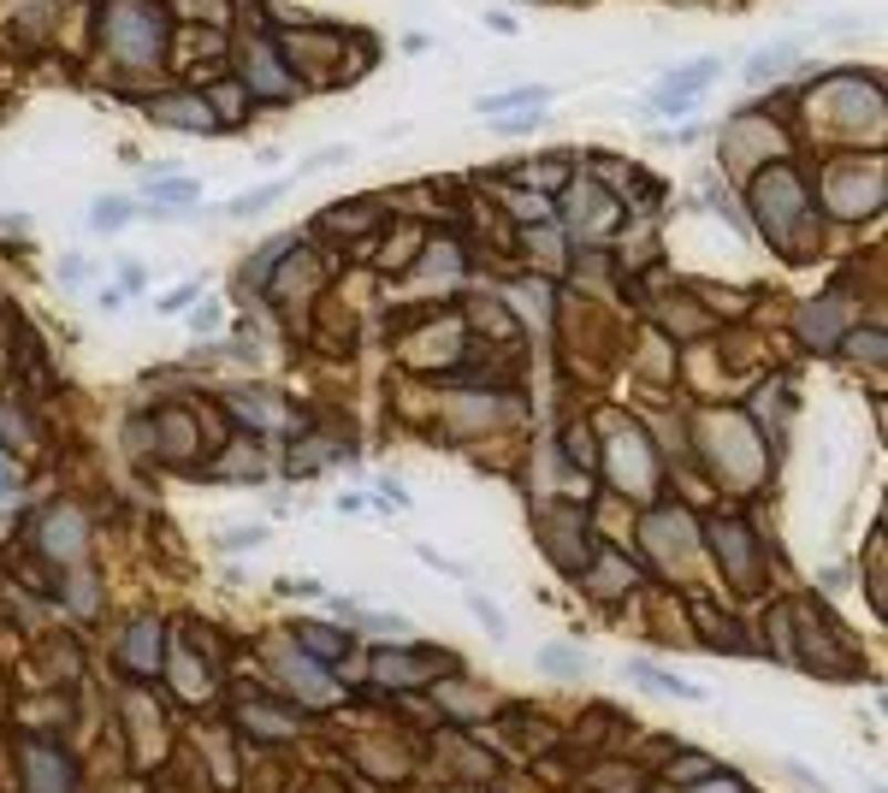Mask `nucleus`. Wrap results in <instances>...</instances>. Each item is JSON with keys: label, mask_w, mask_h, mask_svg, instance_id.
<instances>
[{"label": "nucleus", "mask_w": 888, "mask_h": 793, "mask_svg": "<svg viewBox=\"0 0 888 793\" xmlns=\"http://www.w3.org/2000/svg\"><path fill=\"white\" fill-rule=\"evenodd\" d=\"M279 189H285V184H261L255 196H237V202H231V214H237V219H244V214H255L261 202H272V196H279Z\"/></svg>", "instance_id": "10"}, {"label": "nucleus", "mask_w": 888, "mask_h": 793, "mask_svg": "<svg viewBox=\"0 0 888 793\" xmlns=\"http://www.w3.org/2000/svg\"><path fill=\"white\" fill-rule=\"evenodd\" d=\"M101 42L118 72H155L166 54V12L155 0H107L101 7Z\"/></svg>", "instance_id": "1"}, {"label": "nucleus", "mask_w": 888, "mask_h": 793, "mask_svg": "<svg viewBox=\"0 0 888 793\" xmlns=\"http://www.w3.org/2000/svg\"><path fill=\"white\" fill-rule=\"evenodd\" d=\"M190 297H196V285H178V290H173V297H166L161 308H166V315H178V308H184V302H190Z\"/></svg>", "instance_id": "12"}, {"label": "nucleus", "mask_w": 888, "mask_h": 793, "mask_svg": "<svg viewBox=\"0 0 888 793\" xmlns=\"http://www.w3.org/2000/svg\"><path fill=\"white\" fill-rule=\"evenodd\" d=\"M753 202H758V219H764V231H771L776 244H788V226L799 219V208H806V196H799L794 172H788V166H771V172H764V178H758Z\"/></svg>", "instance_id": "2"}, {"label": "nucleus", "mask_w": 888, "mask_h": 793, "mask_svg": "<svg viewBox=\"0 0 888 793\" xmlns=\"http://www.w3.org/2000/svg\"><path fill=\"white\" fill-rule=\"evenodd\" d=\"M711 78H716V60H693L688 72H675V78H663V83H658V107H675V113H681L699 90H705Z\"/></svg>", "instance_id": "6"}, {"label": "nucleus", "mask_w": 888, "mask_h": 793, "mask_svg": "<svg viewBox=\"0 0 888 793\" xmlns=\"http://www.w3.org/2000/svg\"><path fill=\"white\" fill-rule=\"evenodd\" d=\"M877 196H882V172L870 166V178H865V166L859 161H847V166H835L829 172V202L841 214H865V208H877Z\"/></svg>", "instance_id": "3"}, {"label": "nucleus", "mask_w": 888, "mask_h": 793, "mask_svg": "<svg viewBox=\"0 0 888 793\" xmlns=\"http://www.w3.org/2000/svg\"><path fill=\"white\" fill-rule=\"evenodd\" d=\"M468 605H474V616H481V622H486L492 634H504V616H498V610H492V605H486V598H468Z\"/></svg>", "instance_id": "11"}, {"label": "nucleus", "mask_w": 888, "mask_h": 793, "mask_svg": "<svg viewBox=\"0 0 888 793\" xmlns=\"http://www.w3.org/2000/svg\"><path fill=\"white\" fill-rule=\"evenodd\" d=\"M244 90H249V95H267V101H285L290 90H297V78L279 72V60H272L267 42H249V48H244Z\"/></svg>", "instance_id": "4"}, {"label": "nucleus", "mask_w": 888, "mask_h": 793, "mask_svg": "<svg viewBox=\"0 0 888 793\" xmlns=\"http://www.w3.org/2000/svg\"><path fill=\"white\" fill-rule=\"evenodd\" d=\"M90 219H95L101 231H118V226L131 219V208H125V202H95V214H90Z\"/></svg>", "instance_id": "8"}, {"label": "nucleus", "mask_w": 888, "mask_h": 793, "mask_svg": "<svg viewBox=\"0 0 888 793\" xmlns=\"http://www.w3.org/2000/svg\"><path fill=\"white\" fill-rule=\"evenodd\" d=\"M12 486H19V474H12V462H7V456H0V497H7Z\"/></svg>", "instance_id": "13"}, {"label": "nucleus", "mask_w": 888, "mask_h": 793, "mask_svg": "<svg viewBox=\"0 0 888 793\" xmlns=\"http://www.w3.org/2000/svg\"><path fill=\"white\" fill-rule=\"evenodd\" d=\"M634 676H640L646 687H658V693H675V699H705V693H699V687L675 681V676H663V669H646V663H634Z\"/></svg>", "instance_id": "7"}, {"label": "nucleus", "mask_w": 888, "mask_h": 793, "mask_svg": "<svg viewBox=\"0 0 888 793\" xmlns=\"http://www.w3.org/2000/svg\"><path fill=\"white\" fill-rule=\"evenodd\" d=\"M539 663H545V669H569V676H580V669H587V658H580V651H562V646H551Z\"/></svg>", "instance_id": "9"}, {"label": "nucleus", "mask_w": 888, "mask_h": 793, "mask_svg": "<svg viewBox=\"0 0 888 793\" xmlns=\"http://www.w3.org/2000/svg\"><path fill=\"white\" fill-rule=\"evenodd\" d=\"M148 113H155L161 125H178V131H214L219 125V113H214L208 95H161Z\"/></svg>", "instance_id": "5"}]
</instances>
